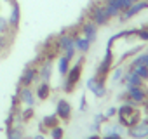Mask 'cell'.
Here are the masks:
<instances>
[{"label":"cell","mask_w":148,"mask_h":139,"mask_svg":"<svg viewBox=\"0 0 148 139\" xmlns=\"http://www.w3.org/2000/svg\"><path fill=\"white\" fill-rule=\"evenodd\" d=\"M117 117H119V123L124 125L125 129H129L141 120V110H139V106L124 103L120 108H117Z\"/></svg>","instance_id":"obj_1"},{"label":"cell","mask_w":148,"mask_h":139,"mask_svg":"<svg viewBox=\"0 0 148 139\" xmlns=\"http://www.w3.org/2000/svg\"><path fill=\"white\" fill-rule=\"evenodd\" d=\"M125 103H131L134 106H148V89L145 85H138V87H127L125 94Z\"/></svg>","instance_id":"obj_2"},{"label":"cell","mask_w":148,"mask_h":139,"mask_svg":"<svg viewBox=\"0 0 148 139\" xmlns=\"http://www.w3.org/2000/svg\"><path fill=\"white\" fill-rule=\"evenodd\" d=\"M82 66H84V57H80L73 66H70L68 73L64 75L66 77V80H64V91L66 92H71L73 89H75V85L79 84L80 75H82Z\"/></svg>","instance_id":"obj_3"},{"label":"cell","mask_w":148,"mask_h":139,"mask_svg":"<svg viewBox=\"0 0 148 139\" xmlns=\"http://www.w3.org/2000/svg\"><path fill=\"white\" fill-rule=\"evenodd\" d=\"M89 19L92 23H96L98 26H105V25H108V21L112 18L106 12V7L103 5V2H96L94 5L89 7Z\"/></svg>","instance_id":"obj_4"},{"label":"cell","mask_w":148,"mask_h":139,"mask_svg":"<svg viewBox=\"0 0 148 139\" xmlns=\"http://www.w3.org/2000/svg\"><path fill=\"white\" fill-rule=\"evenodd\" d=\"M56 47L63 52V56H66L70 61L73 59L77 49H75V44H73V35L71 33H63L58 40H56Z\"/></svg>","instance_id":"obj_5"},{"label":"cell","mask_w":148,"mask_h":139,"mask_svg":"<svg viewBox=\"0 0 148 139\" xmlns=\"http://www.w3.org/2000/svg\"><path fill=\"white\" fill-rule=\"evenodd\" d=\"M112 66H113V52H112V47H108L106 52H105L103 61H101L99 66L96 68V75H94V77H98L99 80H106V77L110 75Z\"/></svg>","instance_id":"obj_6"},{"label":"cell","mask_w":148,"mask_h":139,"mask_svg":"<svg viewBox=\"0 0 148 139\" xmlns=\"http://www.w3.org/2000/svg\"><path fill=\"white\" fill-rule=\"evenodd\" d=\"M101 2L106 7V12L110 14V18H119L120 12L132 4V0H101Z\"/></svg>","instance_id":"obj_7"},{"label":"cell","mask_w":148,"mask_h":139,"mask_svg":"<svg viewBox=\"0 0 148 139\" xmlns=\"http://www.w3.org/2000/svg\"><path fill=\"white\" fill-rule=\"evenodd\" d=\"M145 9H148V0H138V2H132L127 9H124L120 12V21H129L131 18L138 16L139 12H143Z\"/></svg>","instance_id":"obj_8"},{"label":"cell","mask_w":148,"mask_h":139,"mask_svg":"<svg viewBox=\"0 0 148 139\" xmlns=\"http://www.w3.org/2000/svg\"><path fill=\"white\" fill-rule=\"evenodd\" d=\"M127 134L132 139H146L148 137V117L146 118H141L136 125L129 127L127 129Z\"/></svg>","instance_id":"obj_9"},{"label":"cell","mask_w":148,"mask_h":139,"mask_svg":"<svg viewBox=\"0 0 148 139\" xmlns=\"http://www.w3.org/2000/svg\"><path fill=\"white\" fill-rule=\"evenodd\" d=\"M87 89L96 96V97H105L106 96V85H105V80H99L98 77H91L87 80Z\"/></svg>","instance_id":"obj_10"},{"label":"cell","mask_w":148,"mask_h":139,"mask_svg":"<svg viewBox=\"0 0 148 139\" xmlns=\"http://www.w3.org/2000/svg\"><path fill=\"white\" fill-rule=\"evenodd\" d=\"M37 78H38V68H35V66H28L25 72H23V75H21L19 85H21V87H30Z\"/></svg>","instance_id":"obj_11"},{"label":"cell","mask_w":148,"mask_h":139,"mask_svg":"<svg viewBox=\"0 0 148 139\" xmlns=\"http://www.w3.org/2000/svg\"><path fill=\"white\" fill-rule=\"evenodd\" d=\"M80 33H82L89 42H94V40L98 38V25L92 23L91 19H87V21L82 23V26H80Z\"/></svg>","instance_id":"obj_12"},{"label":"cell","mask_w":148,"mask_h":139,"mask_svg":"<svg viewBox=\"0 0 148 139\" xmlns=\"http://www.w3.org/2000/svg\"><path fill=\"white\" fill-rule=\"evenodd\" d=\"M56 117L59 120H70L71 117V106L66 99H59L56 104Z\"/></svg>","instance_id":"obj_13"},{"label":"cell","mask_w":148,"mask_h":139,"mask_svg":"<svg viewBox=\"0 0 148 139\" xmlns=\"http://www.w3.org/2000/svg\"><path fill=\"white\" fill-rule=\"evenodd\" d=\"M11 4H12V7H11V16H9V25H11V28L12 30H16L18 26H19V19H21V9H19V4L16 2V0H11Z\"/></svg>","instance_id":"obj_14"},{"label":"cell","mask_w":148,"mask_h":139,"mask_svg":"<svg viewBox=\"0 0 148 139\" xmlns=\"http://www.w3.org/2000/svg\"><path fill=\"white\" fill-rule=\"evenodd\" d=\"M19 101L25 106L33 108V104H35V94H33V91L30 87H21L19 89Z\"/></svg>","instance_id":"obj_15"},{"label":"cell","mask_w":148,"mask_h":139,"mask_svg":"<svg viewBox=\"0 0 148 139\" xmlns=\"http://www.w3.org/2000/svg\"><path fill=\"white\" fill-rule=\"evenodd\" d=\"M122 84L125 87H138V85H143V80L132 72V70H129V72L124 73V78H122Z\"/></svg>","instance_id":"obj_16"},{"label":"cell","mask_w":148,"mask_h":139,"mask_svg":"<svg viewBox=\"0 0 148 139\" xmlns=\"http://www.w3.org/2000/svg\"><path fill=\"white\" fill-rule=\"evenodd\" d=\"M73 44H75V49H77L79 52L86 54V52L91 49V44H92V42H89V40L80 33V35H73Z\"/></svg>","instance_id":"obj_17"},{"label":"cell","mask_w":148,"mask_h":139,"mask_svg":"<svg viewBox=\"0 0 148 139\" xmlns=\"http://www.w3.org/2000/svg\"><path fill=\"white\" fill-rule=\"evenodd\" d=\"M51 72H52V63L47 59V61H44L42 66L38 68V77H40V80H42V82H49Z\"/></svg>","instance_id":"obj_18"},{"label":"cell","mask_w":148,"mask_h":139,"mask_svg":"<svg viewBox=\"0 0 148 139\" xmlns=\"http://www.w3.org/2000/svg\"><path fill=\"white\" fill-rule=\"evenodd\" d=\"M105 134H119V136H125L127 134V129L120 123H110L105 127Z\"/></svg>","instance_id":"obj_19"},{"label":"cell","mask_w":148,"mask_h":139,"mask_svg":"<svg viewBox=\"0 0 148 139\" xmlns=\"http://www.w3.org/2000/svg\"><path fill=\"white\" fill-rule=\"evenodd\" d=\"M49 96H51V87H49L47 82H42V84L37 87V97H38L40 101H45Z\"/></svg>","instance_id":"obj_20"},{"label":"cell","mask_w":148,"mask_h":139,"mask_svg":"<svg viewBox=\"0 0 148 139\" xmlns=\"http://www.w3.org/2000/svg\"><path fill=\"white\" fill-rule=\"evenodd\" d=\"M68 70H70V59L66 57V56H61L59 59H58V72H59V75H66L68 73Z\"/></svg>","instance_id":"obj_21"},{"label":"cell","mask_w":148,"mask_h":139,"mask_svg":"<svg viewBox=\"0 0 148 139\" xmlns=\"http://www.w3.org/2000/svg\"><path fill=\"white\" fill-rule=\"evenodd\" d=\"M58 122H59V118H58L56 115H47V117H44V118H42V125H40V127H42V129H49V130H51L52 127H56V125H58Z\"/></svg>","instance_id":"obj_22"},{"label":"cell","mask_w":148,"mask_h":139,"mask_svg":"<svg viewBox=\"0 0 148 139\" xmlns=\"http://www.w3.org/2000/svg\"><path fill=\"white\" fill-rule=\"evenodd\" d=\"M129 70H132V72L143 80V82H146L148 80V68L145 66V64H139V66H132V68H129Z\"/></svg>","instance_id":"obj_23"},{"label":"cell","mask_w":148,"mask_h":139,"mask_svg":"<svg viewBox=\"0 0 148 139\" xmlns=\"http://www.w3.org/2000/svg\"><path fill=\"white\" fill-rule=\"evenodd\" d=\"M23 137H25V134H23L21 127L12 125V127L7 129V139H23Z\"/></svg>","instance_id":"obj_24"},{"label":"cell","mask_w":148,"mask_h":139,"mask_svg":"<svg viewBox=\"0 0 148 139\" xmlns=\"http://www.w3.org/2000/svg\"><path fill=\"white\" fill-rule=\"evenodd\" d=\"M124 73H125V72H124V68H122V66H117L113 72H112V80H113V82H122Z\"/></svg>","instance_id":"obj_25"},{"label":"cell","mask_w":148,"mask_h":139,"mask_svg":"<svg viewBox=\"0 0 148 139\" xmlns=\"http://www.w3.org/2000/svg\"><path fill=\"white\" fill-rule=\"evenodd\" d=\"M49 132H51V137H52V139H63V137H64V130H63V127H59V125L52 127Z\"/></svg>","instance_id":"obj_26"},{"label":"cell","mask_w":148,"mask_h":139,"mask_svg":"<svg viewBox=\"0 0 148 139\" xmlns=\"http://www.w3.org/2000/svg\"><path fill=\"white\" fill-rule=\"evenodd\" d=\"M9 30H11V25H9V21H7L5 18H2V16H0V35H2V37H5V35L9 33Z\"/></svg>","instance_id":"obj_27"},{"label":"cell","mask_w":148,"mask_h":139,"mask_svg":"<svg viewBox=\"0 0 148 139\" xmlns=\"http://www.w3.org/2000/svg\"><path fill=\"white\" fill-rule=\"evenodd\" d=\"M136 37H138L141 42H148V26H145V28H139V30L136 31Z\"/></svg>","instance_id":"obj_28"},{"label":"cell","mask_w":148,"mask_h":139,"mask_svg":"<svg viewBox=\"0 0 148 139\" xmlns=\"http://www.w3.org/2000/svg\"><path fill=\"white\" fill-rule=\"evenodd\" d=\"M105 117H106V120H110V118H113V117H117V108H108L106 110V113H105Z\"/></svg>","instance_id":"obj_29"},{"label":"cell","mask_w":148,"mask_h":139,"mask_svg":"<svg viewBox=\"0 0 148 139\" xmlns=\"http://www.w3.org/2000/svg\"><path fill=\"white\" fill-rule=\"evenodd\" d=\"M32 117H33V108H28L26 106V110L23 111V120H30Z\"/></svg>","instance_id":"obj_30"},{"label":"cell","mask_w":148,"mask_h":139,"mask_svg":"<svg viewBox=\"0 0 148 139\" xmlns=\"http://www.w3.org/2000/svg\"><path fill=\"white\" fill-rule=\"evenodd\" d=\"M101 139H124V136H119V134H103Z\"/></svg>","instance_id":"obj_31"},{"label":"cell","mask_w":148,"mask_h":139,"mask_svg":"<svg viewBox=\"0 0 148 139\" xmlns=\"http://www.w3.org/2000/svg\"><path fill=\"white\" fill-rule=\"evenodd\" d=\"M87 110V101H86V96L80 97V111H86Z\"/></svg>","instance_id":"obj_32"},{"label":"cell","mask_w":148,"mask_h":139,"mask_svg":"<svg viewBox=\"0 0 148 139\" xmlns=\"http://www.w3.org/2000/svg\"><path fill=\"white\" fill-rule=\"evenodd\" d=\"M7 45V40H5V37H2V35H0V49H2V47H5Z\"/></svg>","instance_id":"obj_33"},{"label":"cell","mask_w":148,"mask_h":139,"mask_svg":"<svg viewBox=\"0 0 148 139\" xmlns=\"http://www.w3.org/2000/svg\"><path fill=\"white\" fill-rule=\"evenodd\" d=\"M87 139H101V136H98V134H92V136H89Z\"/></svg>","instance_id":"obj_34"},{"label":"cell","mask_w":148,"mask_h":139,"mask_svg":"<svg viewBox=\"0 0 148 139\" xmlns=\"http://www.w3.org/2000/svg\"><path fill=\"white\" fill-rule=\"evenodd\" d=\"M33 139H45V137H44V136H42V134H37V136H35V137H33Z\"/></svg>","instance_id":"obj_35"},{"label":"cell","mask_w":148,"mask_h":139,"mask_svg":"<svg viewBox=\"0 0 148 139\" xmlns=\"http://www.w3.org/2000/svg\"><path fill=\"white\" fill-rule=\"evenodd\" d=\"M145 66H146V68H148V59H146V64H145Z\"/></svg>","instance_id":"obj_36"},{"label":"cell","mask_w":148,"mask_h":139,"mask_svg":"<svg viewBox=\"0 0 148 139\" xmlns=\"http://www.w3.org/2000/svg\"><path fill=\"white\" fill-rule=\"evenodd\" d=\"M4 2H11V0H4Z\"/></svg>","instance_id":"obj_37"},{"label":"cell","mask_w":148,"mask_h":139,"mask_svg":"<svg viewBox=\"0 0 148 139\" xmlns=\"http://www.w3.org/2000/svg\"><path fill=\"white\" fill-rule=\"evenodd\" d=\"M132 2H138V0H132Z\"/></svg>","instance_id":"obj_38"},{"label":"cell","mask_w":148,"mask_h":139,"mask_svg":"<svg viewBox=\"0 0 148 139\" xmlns=\"http://www.w3.org/2000/svg\"><path fill=\"white\" fill-rule=\"evenodd\" d=\"M146 26H148V25H146Z\"/></svg>","instance_id":"obj_39"},{"label":"cell","mask_w":148,"mask_h":139,"mask_svg":"<svg viewBox=\"0 0 148 139\" xmlns=\"http://www.w3.org/2000/svg\"><path fill=\"white\" fill-rule=\"evenodd\" d=\"M146 139H148V137H146Z\"/></svg>","instance_id":"obj_40"}]
</instances>
